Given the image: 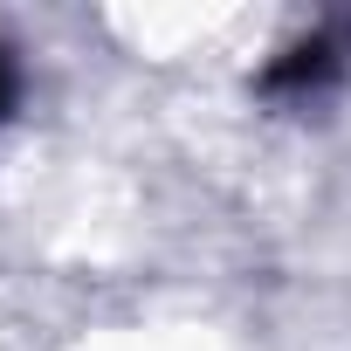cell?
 I'll list each match as a JSON object with an SVG mask.
<instances>
[{"label": "cell", "mask_w": 351, "mask_h": 351, "mask_svg": "<svg viewBox=\"0 0 351 351\" xmlns=\"http://www.w3.org/2000/svg\"><path fill=\"white\" fill-rule=\"evenodd\" d=\"M337 69H344V28H317V35H310V42H296L282 62H269L262 90H276V97H303V90L330 83Z\"/></svg>", "instance_id": "6da1fadb"}, {"label": "cell", "mask_w": 351, "mask_h": 351, "mask_svg": "<svg viewBox=\"0 0 351 351\" xmlns=\"http://www.w3.org/2000/svg\"><path fill=\"white\" fill-rule=\"evenodd\" d=\"M14 90H21V76H14V56H8V49H0V117H8V110H14Z\"/></svg>", "instance_id": "7a4b0ae2"}]
</instances>
